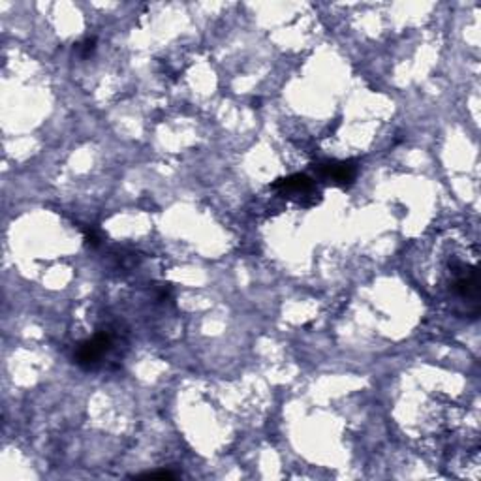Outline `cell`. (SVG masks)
Segmentation results:
<instances>
[{"label": "cell", "instance_id": "7a4b0ae2", "mask_svg": "<svg viewBox=\"0 0 481 481\" xmlns=\"http://www.w3.org/2000/svg\"><path fill=\"white\" fill-rule=\"evenodd\" d=\"M356 171L357 167L353 162H324V164L316 166V173L321 179L331 181L336 187L352 185L353 179H356Z\"/></svg>", "mask_w": 481, "mask_h": 481}, {"label": "cell", "instance_id": "6da1fadb", "mask_svg": "<svg viewBox=\"0 0 481 481\" xmlns=\"http://www.w3.org/2000/svg\"><path fill=\"white\" fill-rule=\"evenodd\" d=\"M113 350V335L108 331H100L88 338V341L81 342L79 348L76 350V363L83 368H94L96 365L104 361V357Z\"/></svg>", "mask_w": 481, "mask_h": 481}, {"label": "cell", "instance_id": "277c9868", "mask_svg": "<svg viewBox=\"0 0 481 481\" xmlns=\"http://www.w3.org/2000/svg\"><path fill=\"white\" fill-rule=\"evenodd\" d=\"M314 187V182H312L311 177L306 175H290L286 177V179H279L276 182H273V188H280V190H288V192H309L312 190Z\"/></svg>", "mask_w": 481, "mask_h": 481}, {"label": "cell", "instance_id": "3957f363", "mask_svg": "<svg viewBox=\"0 0 481 481\" xmlns=\"http://www.w3.org/2000/svg\"><path fill=\"white\" fill-rule=\"evenodd\" d=\"M453 288H455V291L460 297L477 301V297H480V280H477L476 267H466L465 273L457 276Z\"/></svg>", "mask_w": 481, "mask_h": 481}, {"label": "cell", "instance_id": "5b68a950", "mask_svg": "<svg viewBox=\"0 0 481 481\" xmlns=\"http://www.w3.org/2000/svg\"><path fill=\"white\" fill-rule=\"evenodd\" d=\"M94 49H96V40H94V38H87L85 42L78 43V51L81 57H88Z\"/></svg>", "mask_w": 481, "mask_h": 481}]
</instances>
